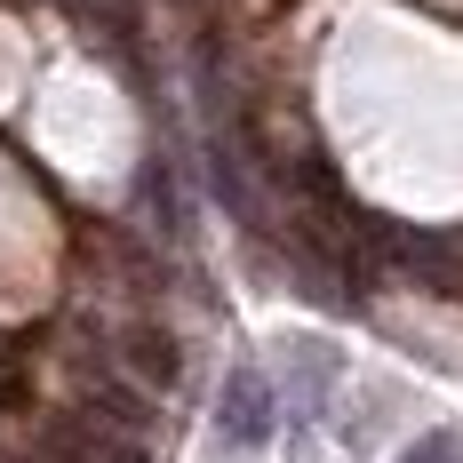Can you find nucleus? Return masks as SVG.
Segmentation results:
<instances>
[{"label":"nucleus","instance_id":"nucleus-1","mask_svg":"<svg viewBox=\"0 0 463 463\" xmlns=\"http://www.w3.org/2000/svg\"><path fill=\"white\" fill-rule=\"evenodd\" d=\"M272 423H279L272 383H264L256 368H232V375H224V400H216V431H224L232 448H264V439H272Z\"/></svg>","mask_w":463,"mask_h":463},{"label":"nucleus","instance_id":"nucleus-2","mask_svg":"<svg viewBox=\"0 0 463 463\" xmlns=\"http://www.w3.org/2000/svg\"><path fill=\"white\" fill-rule=\"evenodd\" d=\"M48 463H144L137 431H112L96 416H64L48 423Z\"/></svg>","mask_w":463,"mask_h":463},{"label":"nucleus","instance_id":"nucleus-3","mask_svg":"<svg viewBox=\"0 0 463 463\" xmlns=\"http://www.w3.org/2000/svg\"><path fill=\"white\" fill-rule=\"evenodd\" d=\"M120 360H128V375H137V383H160V392L184 375V352H176V335H168V327H152V320L120 327Z\"/></svg>","mask_w":463,"mask_h":463},{"label":"nucleus","instance_id":"nucleus-4","mask_svg":"<svg viewBox=\"0 0 463 463\" xmlns=\"http://www.w3.org/2000/svg\"><path fill=\"white\" fill-rule=\"evenodd\" d=\"M400 463H463V448L448 439V431H423V439H416V448H408Z\"/></svg>","mask_w":463,"mask_h":463}]
</instances>
